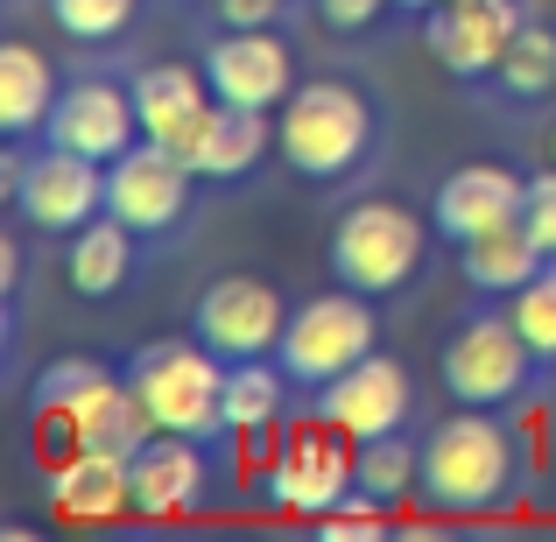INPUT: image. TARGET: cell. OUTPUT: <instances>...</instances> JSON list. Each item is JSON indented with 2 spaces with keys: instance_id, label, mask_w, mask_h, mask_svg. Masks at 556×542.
<instances>
[{
  "instance_id": "30",
  "label": "cell",
  "mask_w": 556,
  "mask_h": 542,
  "mask_svg": "<svg viewBox=\"0 0 556 542\" xmlns=\"http://www.w3.org/2000/svg\"><path fill=\"white\" fill-rule=\"evenodd\" d=\"M394 0H311V14L331 28V36H367V28H380V14H388Z\"/></svg>"
},
{
  "instance_id": "9",
  "label": "cell",
  "mask_w": 556,
  "mask_h": 542,
  "mask_svg": "<svg viewBox=\"0 0 556 542\" xmlns=\"http://www.w3.org/2000/svg\"><path fill=\"white\" fill-rule=\"evenodd\" d=\"M353 465H359V444L339 430V423L311 416L282 437V451L268 458V501L296 521H325L331 507L353 493Z\"/></svg>"
},
{
  "instance_id": "20",
  "label": "cell",
  "mask_w": 556,
  "mask_h": 542,
  "mask_svg": "<svg viewBox=\"0 0 556 542\" xmlns=\"http://www.w3.org/2000/svg\"><path fill=\"white\" fill-rule=\"evenodd\" d=\"M268 149H275L268 113H254V106H226V99H218L212 121L198 127V141L184 149V163L198 169L204 184H240V177H254V169L268 163Z\"/></svg>"
},
{
  "instance_id": "32",
  "label": "cell",
  "mask_w": 556,
  "mask_h": 542,
  "mask_svg": "<svg viewBox=\"0 0 556 542\" xmlns=\"http://www.w3.org/2000/svg\"><path fill=\"white\" fill-rule=\"evenodd\" d=\"M549 163H556V121H549Z\"/></svg>"
},
{
  "instance_id": "29",
  "label": "cell",
  "mask_w": 556,
  "mask_h": 542,
  "mask_svg": "<svg viewBox=\"0 0 556 542\" xmlns=\"http://www.w3.org/2000/svg\"><path fill=\"white\" fill-rule=\"evenodd\" d=\"M521 226H529V232H535V247H543V254L556 261V163L529 177V204H521Z\"/></svg>"
},
{
  "instance_id": "7",
  "label": "cell",
  "mask_w": 556,
  "mask_h": 542,
  "mask_svg": "<svg viewBox=\"0 0 556 542\" xmlns=\"http://www.w3.org/2000/svg\"><path fill=\"white\" fill-rule=\"evenodd\" d=\"M28 141H8V198H14V218L28 232H50V240H71L78 226H92L106 212V163L92 155H71L56 141H42L36 155H22Z\"/></svg>"
},
{
  "instance_id": "22",
  "label": "cell",
  "mask_w": 556,
  "mask_h": 542,
  "mask_svg": "<svg viewBox=\"0 0 556 542\" xmlns=\"http://www.w3.org/2000/svg\"><path fill=\"white\" fill-rule=\"evenodd\" d=\"M56 71L36 42H0V135L8 141H36L50 127V106H56Z\"/></svg>"
},
{
  "instance_id": "6",
  "label": "cell",
  "mask_w": 556,
  "mask_h": 542,
  "mask_svg": "<svg viewBox=\"0 0 556 542\" xmlns=\"http://www.w3.org/2000/svg\"><path fill=\"white\" fill-rule=\"evenodd\" d=\"M367 353H380V317H374V297H359V289H345V282L303 297L282 325V345H275L282 374L296 380L303 394H317L325 380H339L345 366H359Z\"/></svg>"
},
{
  "instance_id": "28",
  "label": "cell",
  "mask_w": 556,
  "mask_h": 542,
  "mask_svg": "<svg viewBox=\"0 0 556 542\" xmlns=\"http://www.w3.org/2000/svg\"><path fill=\"white\" fill-rule=\"evenodd\" d=\"M507 311H515V325H521V339L535 345V360L556 366V261H543V268L529 275V282L507 297Z\"/></svg>"
},
{
  "instance_id": "2",
  "label": "cell",
  "mask_w": 556,
  "mask_h": 542,
  "mask_svg": "<svg viewBox=\"0 0 556 542\" xmlns=\"http://www.w3.org/2000/svg\"><path fill=\"white\" fill-rule=\"evenodd\" d=\"M380 155V106L353 78H303L282 106V163L303 184H353Z\"/></svg>"
},
{
  "instance_id": "19",
  "label": "cell",
  "mask_w": 556,
  "mask_h": 542,
  "mask_svg": "<svg viewBox=\"0 0 556 542\" xmlns=\"http://www.w3.org/2000/svg\"><path fill=\"white\" fill-rule=\"evenodd\" d=\"M50 507L64 521H113V515H135V487H127V458L121 451H92L78 444L64 465H50Z\"/></svg>"
},
{
  "instance_id": "12",
  "label": "cell",
  "mask_w": 556,
  "mask_h": 542,
  "mask_svg": "<svg viewBox=\"0 0 556 542\" xmlns=\"http://www.w3.org/2000/svg\"><path fill=\"white\" fill-rule=\"evenodd\" d=\"M42 141L71 155H92V163H113L141 141V113H135V85L127 78H106V71H85V78H64L50 106V127Z\"/></svg>"
},
{
  "instance_id": "17",
  "label": "cell",
  "mask_w": 556,
  "mask_h": 542,
  "mask_svg": "<svg viewBox=\"0 0 556 542\" xmlns=\"http://www.w3.org/2000/svg\"><path fill=\"white\" fill-rule=\"evenodd\" d=\"M135 113H141V141H163V149H190L198 127L212 121V85H204L198 64H141L135 78Z\"/></svg>"
},
{
  "instance_id": "4",
  "label": "cell",
  "mask_w": 556,
  "mask_h": 542,
  "mask_svg": "<svg viewBox=\"0 0 556 542\" xmlns=\"http://www.w3.org/2000/svg\"><path fill=\"white\" fill-rule=\"evenodd\" d=\"M535 374H549V366L535 360V345L521 339L515 311L501 297H479L437 353V380L465 408H515L535 388Z\"/></svg>"
},
{
  "instance_id": "8",
  "label": "cell",
  "mask_w": 556,
  "mask_h": 542,
  "mask_svg": "<svg viewBox=\"0 0 556 542\" xmlns=\"http://www.w3.org/2000/svg\"><path fill=\"white\" fill-rule=\"evenodd\" d=\"M198 169L163 141H135L127 155L106 163V212L121 226H135L141 240H177L198 212Z\"/></svg>"
},
{
  "instance_id": "27",
  "label": "cell",
  "mask_w": 556,
  "mask_h": 542,
  "mask_svg": "<svg viewBox=\"0 0 556 542\" xmlns=\"http://www.w3.org/2000/svg\"><path fill=\"white\" fill-rule=\"evenodd\" d=\"M113 366L106 360H92V353H64V360H50L36 374V388H28V416H64L71 402H78L85 388H99Z\"/></svg>"
},
{
  "instance_id": "10",
  "label": "cell",
  "mask_w": 556,
  "mask_h": 542,
  "mask_svg": "<svg viewBox=\"0 0 556 542\" xmlns=\"http://www.w3.org/2000/svg\"><path fill=\"white\" fill-rule=\"evenodd\" d=\"M198 71L212 85V99L254 113H282L296 92V50L275 28H212L198 50Z\"/></svg>"
},
{
  "instance_id": "21",
  "label": "cell",
  "mask_w": 556,
  "mask_h": 542,
  "mask_svg": "<svg viewBox=\"0 0 556 542\" xmlns=\"http://www.w3.org/2000/svg\"><path fill=\"white\" fill-rule=\"evenodd\" d=\"M479 92L493 99L501 113H543L556 106V22H521V36L507 42L501 71H493Z\"/></svg>"
},
{
  "instance_id": "14",
  "label": "cell",
  "mask_w": 556,
  "mask_h": 542,
  "mask_svg": "<svg viewBox=\"0 0 556 542\" xmlns=\"http://www.w3.org/2000/svg\"><path fill=\"white\" fill-rule=\"evenodd\" d=\"M311 416L339 423L353 444H367V437H388V430H408V416H416L408 366L394 360V353H367L359 366H345L339 380H325V388L311 394Z\"/></svg>"
},
{
  "instance_id": "13",
  "label": "cell",
  "mask_w": 556,
  "mask_h": 542,
  "mask_svg": "<svg viewBox=\"0 0 556 542\" xmlns=\"http://www.w3.org/2000/svg\"><path fill=\"white\" fill-rule=\"evenodd\" d=\"M521 22H529L521 0H444V8L422 14V50L458 85H486L501 71L507 42L521 36Z\"/></svg>"
},
{
  "instance_id": "1",
  "label": "cell",
  "mask_w": 556,
  "mask_h": 542,
  "mask_svg": "<svg viewBox=\"0 0 556 542\" xmlns=\"http://www.w3.org/2000/svg\"><path fill=\"white\" fill-rule=\"evenodd\" d=\"M521 487V451L507 430V408H465L451 402V416L422 437V479L416 493L437 515H493Z\"/></svg>"
},
{
  "instance_id": "26",
  "label": "cell",
  "mask_w": 556,
  "mask_h": 542,
  "mask_svg": "<svg viewBox=\"0 0 556 542\" xmlns=\"http://www.w3.org/2000/svg\"><path fill=\"white\" fill-rule=\"evenodd\" d=\"M50 22L64 28L85 50H106V42H127V28L141 22V0H42Z\"/></svg>"
},
{
  "instance_id": "24",
  "label": "cell",
  "mask_w": 556,
  "mask_h": 542,
  "mask_svg": "<svg viewBox=\"0 0 556 542\" xmlns=\"http://www.w3.org/2000/svg\"><path fill=\"white\" fill-rule=\"evenodd\" d=\"M289 388L296 380L282 374V360H232L226 366V430L232 437H261L282 423Z\"/></svg>"
},
{
  "instance_id": "25",
  "label": "cell",
  "mask_w": 556,
  "mask_h": 542,
  "mask_svg": "<svg viewBox=\"0 0 556 542\" xmlns=\"http://www.w3.org/2000/svg\"><path fill=\"white\" fill-rule=\"evenodd\" d=\"M422 479V444H408V430H388V437H367L359 444V465H353V487L374 493V501H408Z\"/></svg>"
},
{
  "instance_id": "31",
  "label": "cell",
  "mask_w": 556,
  "mask_h": 542,
  "mask_svg": "<svg viewBox=\"0 0 556 542\" xmlns=\"http://www.w3.org/2000/svg\"><path fill=\"white\" fill-rule=\"evenodd\" d=\"M289 14V0H212L218 28H275Z\"/></svg>"
},
{
  "instance_id": "5",
  "label": "cell",
  "mask_w": 556,
  "mask_h": 542,
  "mask_svg": "<svg viewBox=\"0 0 556 542\" xmlns=\"http://www.w3.org/2000/svg\"><path fill=\"white\" fill-rule=\"evenodd\" d=\"M127 388L141 394L155 430H177V437H204L218 444L226 437V360L190 331V339H149L127 353Z\"/></svg>"
},
{
  "instance_id": "15",
  "label": "cell",
  "mask_w": 556,
  "mask_h": 542,
  "mask_svg": "<svg viewBox=\"0 0 556 542\" xmlns=\"http://www.w3.org/2000/svg\"><path fill=\"white\" fill-rule=\"evenodd\" d=\"M127 487H135V515L141 521H169L212 493V444L204 437L155 430L149 444L127 458Z\"/></svg>"
},
{
  "instance_id": "18",
  "label": "cell",
  "mask_w": 556,
  "mask_h": 542,
  "mask_svg": "<svg viewBox=\"0 0 556 542\" xmlns=\"http://www.w3.org/2000/svg\"><path fill=\"white\" fill-rule=\"evenodd\" d=\"M135 275H141V232L121 226L113 212H99L92 226H78L64 240V282H71V297L113 303V297L135 289Z\"/></svg>"
},
{
  "instance_id": "11",
  "label": "cell",
  "mask_w": 556,
  "mask_h": 542,
  "mask_svg": "<svg viewBox=\"0 0 556 542\" xmlns=\"http://www.w3.org/2000/svg\"><path fill=\"white\" fill-rule=\"evenodd\" d=\"M282 325H289L282 289L261 282V275H212V282L198 289V303H190V331L226 366L232 360H275Z\"/></svg>"
},
{
  "instance_id": "16",
  "label": "cell",
  "mask_w": 556,
  "mask_h": 542,
  "mask_svg": "<svg viewBox=\"0 0 556 542\" xmlns=\"http://www.w3.org/2000/svg\"><path fill=\"white\" fill-rule=\"evenodd\" d=\"M521 204H529V177L507 169V163H465L430 190L437 240H451V247L479 240V232H493V226H515Z\"/></svg>"
},
{
  "instance_id": "23",
  "label": "cell",
  "mask_w": 556,
  "mask_h": 542,
  "mask_svg": "<svg viewBox=\"0 0 556 542\" xmlns=\"http://www.w3.org/2000/svg\"><path fill=\"white\" fill-rule=\"evenodd\" d=\"M543 247H535V232L521 226H493V232H479V240H465L458 247V275H465V289H472V297H515L521 282H529L535 268H543Z\"/></svg>"
},
{
  "instance_id": "33",
  "label": "cell",
  "mask_w": 556,
  "mask_h": 542,
  "mask_svg": "<svg viewBox=\"0 0 556 542\" xmlns=\"http://www.w3.org/2000/svg\"><path fill=\"white\" fill-rule=\"evenodd\" d=\"M437 8H444V0H437Z\"/></svg>"
},
{
  "instance_id": "3",
  "label": "cell",
  "mask_w": 556,
  "mask_h": 542,
  "mask_svg": "<svg viewBox=\"0 0 556 542\" xmlns=\"http://www.w3.org/2000/svg\"><path fill=\"white\" fill-rule=\"evenodd\" d=\"M430 240H437V218L408 212V204L394 198H359L339 212V226H331V282L359 289V297H402L408 282H416L422 268H430Z\"/></svg>"
}]
</instances>
